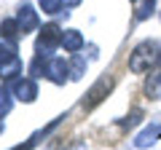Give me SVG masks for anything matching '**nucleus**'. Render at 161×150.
I'll use <instances>...</instances> for the list:
<instances>
[{"mask_svg": "<svg viewBox=\"0 0 161 150\" xmlns=\"http://www.w3.org/2000/svg\"><path fill=\"white\" fill-rule=\"evenodd\" d=\"M83 70H86V62H83V56H75L73 64H70V78H75L78 81L80 75H83Z\"/></svg>", "mask_w": 161, "mask_h": 150, "instance_id": "4468645a", "label": "nucleus"}, {"mask_svg": "<svg viewBox=\"0 0 161 150\" xmlns=\"http://www.w3.org/2000/svg\"><path fill=\"white\" fill-rule=\"evenodd\" d=\"M11 94L16 99H22V102H35V97H38V83L32 78H16L11 83Z\"/></svg>", "mask_w": 161, "mask_h": 150, "instance_id": "20e7f679", "label": "nucleus"}, {"mask_svg": "<svg viewBox=\"0 0 161 150\" xmlns=\"http://www.w3.org/2000/svg\"><path fill=\"white\" fill-rule=\"evenodd\" d=\"M0 78L3 81H16V78H22V59H8V62H0Z\"/></svg>", "mask_w": 161, "mask_h": 150, "instance_id": "423d86ee", "label": "nucleus"}, {"mask_svg": "<svg viewBox=\"0 0 161 150\" xmlns=\"http://www.w3.org/2000/svg\"><path fill=\"white\" fill-rule=\"evenodd\" d=\"M14 107V94L6 91V88H0V118L8 115V110Z\"/></svg>", "mask_w": 161, "mask_h": 150, "instance_id": "f8f14e48", "label": "nucleus"}, {"mask_svg": "<svg viewBox=\"0 0 161 150\" xmlns=\"http://www.w3.org/2000/svg\"><path fill=\"white\" fill-rule=\"evenodd\" d=\"M16 22H19V27H22V35L32 32V29H38V11H35L30 3H22V6H19V13H16Z\"/></svg>", "mask_w": 161, "mask_h": 150, "instance_id": "39448f33", "label": "nucleus"}, {"mask_svg": "<svg viewBox=\"0 0 161 150\" xmlns=\"http://www.w3.org/2000/svg\"><path fill=\"white\" fill-rule=\"evenodd\" d=\"M43 72H46V78L51 83H64L67 75H70V67L62 56H48L46 64H43Z\"/></svg>", "mask_w": 161, "mask_h": 150, "instance_id": "7ed1b4c3", "label": "nucleus"}, {"mask_svg": "<svg viewBox=\"0 0 161 150\" xmlns=\"http://www.w3.org/2000/svg\"><path fill=\"white\" fill-rule=\"evenodd\" d=\"M62 6H64V0H40V8L46 13H59Z\"/></svg>", "mask_w": 161, "mask_h": 150, "instance_id": "2eb2a0df", "label": "nucleus"}, {"mask_svg": "<svg viewBox=\"0 0 161 150\" xmlns=\"http://www.w3.org/2000/svg\"><path fill=\"white\" fill-rule=\"evenodd\" d=\"M19 35H22V27H19V22H16V19H6V22H3V27H0V38H3V40L16 43Z\"/></svg>", "mask_w": 161, "mask_h": 150, "instance_id": "6e6552de", "label": "nucleus"}, {"mask_svg": "<svg viewBox=\"0 0 161 150\" xmlns=\"http://www.w3.org/2000/svg\"><path fill=\"white\" fill-rule=\"evenodd\" d=\"M145 94L150 99H161V70L158 72H150V78L145 81Z\"/></svg>", "mask_w": 161, "mask_h": 150, "instance_id": "9d476101", "label": "nucleus"}, {"mask_svg": "<svg viewBox=\"0 0 161 150\" xmlns=\"http://www.w3.org/2000/svg\"><path fill=\"white\" fill-rule=\"evenodd\" d=\"M62 35H64V32L57 27V24H46L43 32H40V38H38V46H35L38 56H40V59H48V56H51L54 48L62 46Z\"/></svg>", "mask_w": 161, "mask_h": 150, "instance_id": "f03ea898", "label": "nucleus"}, {"mask_svg": "<svg viewBox=\"0 0 161 150\" xmlns=\"http://www.w3.org/2000/svg\"><path fill=\"white\" fill-rule=\"evenodd\" d=\"M161 62V48L156 40H142L132 48L129 54V70L134 75H142V72H150L156 64Z\"/></svg>", "mask_w": 161, "mask_h": 150, "instance_id": "f257e3e1", "label": "nucleus"}, {"mask_svg": "<svg viewBox=\"0 0 161 150\" xmlns=\"http://www.w3.org/2000/svg\"><path fill=\"white\" fill-rule=\"evenodd\" d=\"M3 129H6V126H3V121H0V134H3Z\"/></svg>", "mask_w": 161, "mask_h": 150, "instance_id": "dca6fc26", "label": "nucleus"}, {"mask_svg": "<svg viewBox=\"0 0 161 150\" xmlns=\"http://www.w3.org/2000/svg\"><path fill=\"white\" fill-rule=\"evenodd\" d=\"M153 3H156V0H134V11H137L134 16H137V19H145V16L150 13V8H153Z\"/></svg>", "mask_w": 161, "mask_h": 150, "instance_id": "ddd939ff", "label": "nucleus"}, {"mask_svg": "<svg viewBox=\"0 0 161 150\" xmlns=\"http://www.w3.org/2000/svg\"><path fill=\"white\" fill-rule=\"evenodd\" d=\"M158 134H161V123H153L150 129H145V131L137 137L134 145H137V147H148V145H153L156 139H158Z\"/></svg>", "mask_w": 161, "mask_h": 150, "instance_id": "1a4fd4ad", "label": "nucleus"}, {"mask_svg": "<svg viewBox=\"0 0 161 150\" xmlns=\"http://www.w3.org/2000/svg\"><path fill=\"white\" fill-rule=\"evenodd\" d=\"M62 48L70 54H78L80 48H83V35L78 32V29H67V32L62 35Z\"/></svg>", "mask_w": 161, "mask_h": 150, "instance_id": "0eeeda50", "label": "nucleus"}, {"mask_svg": "<svg viewBox=\"0 0 161 150\" xmlns=\"http://www.w3.org/2000/svg\"><path fill=\"white\" fill-rule=\"evenodd\" d=\"M105 88H110V78H102V81H99L97 86L92 88V94H89L92 99H89V102H83V107H92V104H97L99 99H102V91H105Z\"/></svg>", "mask_w": 161, "mask_h": 150, "instance_id": "9b49d317", "label": "nucleus"}]
</instances>
